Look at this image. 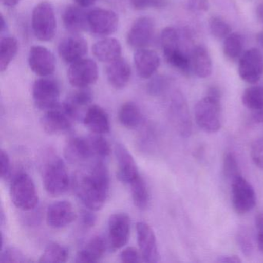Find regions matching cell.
<instances>
[{"mask_svg":"<svg viewBox=\"0 0 263 263\" xmlns=\"http://www.w3.org/2000/svg\"><path fill=\"white\" fill-rule=\"evenodd\" d=\"M255 224L257 232V244L258 249L263 253V212L257 214Z\"/></svg>","mask_w":263,"mask_h":263,"instance_id":"44","label":"cell"},{"mask_svg":"<svg viewBox=\"0 0 263 263\" xmlns=\"http://www.w3.org/2000/svg\"><path fill=\"white\" fill-rule=\"evenodd\" d=\"M69 258L68 249L59 243L51 242L47 246L39 262L61 263L65 262Z\"/></svg>","mask_w":263,"mask_h":263,"instance_id":"33","label":"cell"},{"mask_svg":"<svg viewBox=\"0 0 263 263\" xmlns=\"http://www.w3.org/2000/svg\"><path fill=\"white\" fill-rule=\"evenodd\" d=\"M209 30L212 36L217 39L227 37L232 31L230 25L218 16H213L209 21Z\"/></svg>","mask_w":263,"mask_h":263,"instance_id":"36","label":"cell"},{"mask_svg":"<svg viewBox=\"0 0 263 263\" xmlns=\"http://www.w3.org/2000/svg\"><path fill=\"white\" fill-rule=\"evenodd\" d=\"M118 121L123 127L133 130L139 127L142 123V113L135 103L126 102L121 106L118 112Z\"/></svg>","mask_w":263,"mask_h":263,"instance_id":"30","label":"cell"},{"mask_svg":"<svg viewBox=\"0 0 263 263\" xmlns=\"http://www.w3.org/2000/svg\"><path fill=\"white\" fill-rule=\"evenodd\" d=\"M84 124L93 134L105 135L110 132L108 115L102 107L95 104L87 108L84 117Z\"/></svg>","mask_w":263,"mask_h":263,"instance_id":"24","label":"cell"},{"mask_svg":"<svg viewBox=\"0 0 263 263\" xmlns=\"http://www.w3.org/2000/svg\"><path fill=\"white\" fill-rule=\"evenodd\" d=\"M32 27L35 36L39 41L47 42L57 33V19L53 6L47 1L40 3L33 9Z\"/></svg>","mask_w":263,"mask_h":263,"instance_id":"5","label":"cell"},{"mask_svg":"<svg viewBox=\"0 0 263 263\" xmlns=\"http://www.w3.org/2000/svg\"><path fill=\"white\" fill-rule=\"evenodd\" d=\"M187 7L194 13H204L209 9L208 0H187Z\"/></svg>","mask_w":263,"mask_h":263,"instance_id":"45","label":"cell"},{"mask_svg":"<svg viewBox=\"0 0 263 263\" xmlns=\"http://www.w3.org/2000/svg\"><path fill=\"white\" fill-rule=\"evenodd\" d=\"M60 95L59 84L51 78H41L33 84V101L40 110L47 111L59 107Z\"/></svg>","mask_w":263,"mask_h":263,"instance_id":"6","label":"cell"},{"mask_svg":"<svg viewBox=\"0 0 263 263\" xmlns=\"http://www.w3.org/2000/svg\"><path fill=\"white\" fill-rule=\"evenodd\" d=\"M130 2L135 10H142L148 7L163 8L167 6L168 0H130Z\"/></svg>","mask_w":263,"mask_h":263,"instance_id":"41","label":"cell"},{"mask_svg":"<svg viewBox=\"0 0 263 263\" xmlns=\"http://www.w3.org/2000/svg\"><path fill=\"white\" fill-rule=\"evenodd\" d=\"M43 182L45 190L51 196H59L67 192L70 178L61 158L53 157L46 163L43 170Z\"/></svg>","mask_w":263,"mask_h":263,"instance_id":"4","label":"cell"},{"mask_svg":"<svg viewBox=\"0 0 263 263\" xmlns=\"http://www.w3.org/2000/svg\"><path fill=\"white\" fill-rule=\"evenodd\" d=\"M88 52L87 41L78 34L64 38L60 43L58 53L64 62L73 64L84 58Z\"/></svg>","mask_w":263,"mask_h":263,"instance_id":"17","label":"cell"},{"mask_svg":"<svg viewBox=\"0 0 263 263\" xmlns=\"http://www.w3.org/2000/svg\"><path fill=\"white\" fill-rule=\"evenodd\" d=\"M30 260L26 257V255L14 247L6 248L5 250L1 252L0 255V262H27Z\"/></svg>","mask_w":263,"mask_h":263,"instance_id":"39","label":"cell"},{"mask_svg":"<svg viewBox=\"0 0 263 263\" xmlns=\"http://www.w3.org/2000/svg\"><path fill=\"white\" fill-rule=\"evenodd\" d=\"M92 51L97 59L101 62L111 63L121 58V43L115 38H105L95 43Z\"/></svg>","mask_w":263,"mask_h":263,"instance_id":"26","label":"cell"},{"mask_svg":"<svg viewBox=\"0 0 263 263\" xmlns=\"http://www.w3.org/2000/svg\"><path fill=\"white\" fill-rule=\"evenodd\" d=\"M67 76L72 86L77 88H86L98 80V65L93 60L83 58L70 64Z\"/></svg>","mask_w":263,"mask_h":263,"instance_id":"10","label":"cell"},{"mask_svg":"<svg viewBox=\"0 0 263 263\" xmlns=\"http://www.w3.org/2000/svg\"><path fill=\"white\" fill-rule=\"evenodd\" d=\"M28 63L32 71L42 78L50 76L56 69L54 55L43 46H33L30 48Z\"/></svg>","mask_w":263,"mask_h":263,"instance_id":"15","label":"cell"},{"mask_svg":"<svg viewBox=\"0 0 263 263\" xmlns=\"http://www.w3.org/2000/svg\"><path fill=\"white\" fill-rule=\"evenodd\" d=\"M138 75L143 79L152 78L160 66V58L156 52L147 48L139 49L134 56Z\"/></svg>","mask_w":263,"mask_h":263,"instance_id":"22","label":"cell"},{"mask_svg":"<svg viewBox=\"0 0 263 263\" xmlns=\"http://www.w3.org/2000/svg\"><path fill=\"white\" fill-rule=\"evenodd\" d=\"M243 105L252 112V118L257 123H263V87H248L241 96Z\"/></svg>","mask_w":263,"mask_h":263,"instance_id":"25","label":"cell"},{"mask_svg":"<svg viewBox=\"0 0 263 263\" xmlns=\"http://www.w3.org/2000/svg\"><path fill=\"white\" fill-rule=\"evenodd\" d=\"M118 15L112 10L97 8L89 12V30L98 36L112 34L118 30Z\"/></svg>","mask_w":263,"mask_h":263,"instance_id":"13","label":"cell"},{"mask_svg":"<svg viewBox=\"0 0 263 263\" xmlns=\"http://www.w3.org/2000/svg\"><path fill=\"white\" fill-rule=\"evenodd\" d=\"M223 172H224V177L231 181L234 178L241 175L236 158L231 152H228L224 155V159H223Z\"/></svg>","mask_w":263,"mask_h":263,"instance_id":"37","label":"cell"},{"mask_svg":"<svg viewBox=\"0 0 263 263\" xmlns=\"http://www.w3.org/2000/svg\"><path fill=\"white\" fill-rule=\"evenodd\" d=\"M19 44L13 36L2 38L0 42V71L4 72L18 53Z\"/></svg>","mask_w":263,"mask_h":263,"instance_id":"31","label":"cell"},{"mask_svg":"<svg viewBox=\"0 0 263 263\" xmlns=\"http://www.w3.org/2000/svg\"><path fill=\"white\" fill-rule=\"evenodd\" d=\"M155 24L152 18L142 16L134 22L127 33V42L135 50L146 48L154 38Z\"/></svg>","mask_w":263,"mask_h":263,"instance_id":"12","label":"cell"},{"mask_svg":"<svg viewBox=\"0 0 263 263\" xmlns=\"http://www.w3.org/2000/svg\"><path fill=\"white\" fill-rule=\"evenodd\" d=\"M170 81L167 77L159 75L152 78L147 86V93L152 96H159L168 88Z\"/></svg>","mask_w":263,"mask_h":263,"instance_id":"38","label":"cell"},{"mask_svg":"<svg viewBox=\"0 0 263 263\" xmlns=\"http://www.w3.org/2000/svg\"><path fill=\"white\" fill-rule=\"evenodd\" d=\"M243 47L244 43L242 36L238 33H230L227 37L224 38L223 52L228 59L235 61L242 55Z\"/></svg>","mask_w":263,"mask_h":263,"instance_id":"34","label":"cell"},{"mask_svg":"<svg viewBox=\"0 0 263 263\" xmlns=\"http://www.w3.org/2000/svg\"><path fill=\"white\" fill-rule=\"evenodd\" d=\"M89 12L90 10L79 5L67 6L62 15L64 27L75 34L88 30Z\"/></svg>","mask_w":263,"mask_h":263,"instance_id":"21","label":"cell"},{"mask_svg":"<svg viewBox=\"0 0 263 263\" xmlns=\"http://www.w3.org/2000/svg\"><path fill=\"white\" fill-rule=\"evenodd\" d=\"M73 120L63 110L61 105L57 108L45 111L41 118L43 129L49 135L67 133L72 129Z\"/></svg>","mask_w":263,"mask_h":263,"instance_id":"19","label":"cell"},{"mask_svg":"<svg viewBox=\"0 0 263 263\" xmlns=\"http://www.w3.org/2000/svg\"><path fill=\"white\" fill-rule=\"evenodd\" d=\"M115 156L118 162V178L123 184L129 186L141 176L135 158L125 146L117 144Z\"/></svg>","mask_w":263,"mask_h":263,"instance_id":"16","label":"cell"},{"mask_svg":"<svg viewBox=\"0 0 263 263\" xmlns=\"http://www.w3.org/2000/svg\"><path fill=\"white\" fill-rule=\"evenodd\" d=\"M3 4L7 7H14L21 2V0H1Z\"/></svg>","mask_w":263,"mask_h":263,"instance_id":"51","label":"cell"},{"mask_svg":"<svg viewBox=\"0 0 263 263\" xmlns=\"http://www.w3.org/2000/svg\"><path fill=\"white\" fill-rule=\"evenodd\" d=\"M120 258L123 262H139L141 261V252L136 248L127 247L121 252Z\"/></svg>","mask_w":263,"mask_h":263,"instance_id":"42","label":"cell"},{"mask_svg":"<svg viewBox=\"0 0 263 263\" xmlns=\"http://www.w3.org/2000/svg\"><path fill=\"white\" fill-rule=\"evenodd\" d=\"M251 157L254 164L259 168L263 169V138H258L252 143Z\"/></svg>","mask_w":263,"mask_h":263,"instance_id":"40","label":"cell"},{"mask_svg":"<svg viewBox=\"0 0 263 263\" xmlns=\"http://www.w3.org/2000/svg\"><path fill=\"white\" fill-rule=\"evenodd\" d=\"M76 218V212L70 201H57L47 209V222L53 229H63L71 224Z\"/></svg>","mask_w":263,"mask_h":263,"instance_id":"18","label":"cell"},{"mask_svg":"<svg viewBox=\"0 0 263 263\" xmlns=\"http://www.w3.org/2000/svg\"><path fill=\"white\" fill-rule=\"evenodd\" d=\"M238 240L243 253H245V255H246L251 254L252 251V244L251 242V240H249V237L248 236L247 234H239L238 236Z\"/></svg>","mask_w":263,"mask_h":263,"instance_id":"47","label":"cell"},{"mask_svg":"<svg viewBox=\"0 0 263 263\" xmlns=\"http://www.w3.org/2000/svg\"><path fill=\"white\" fill-rule=\"evenodd\" d=\"M106 73L110 85L116 90H121L130 81L132 69L125 59L120 58L113 62L109 63Z\"/></svg>","mask_w":263,"mask_h":263,"instance_id":"23","label":"cell"},{"mask_svg":"<svg viewBox=\"0 0 263 263\" xmlns=\"http://www.w3.org/2000/svg\"><path fill=\"white\" fill-rule=\"evenodd\" d=\"M6 28H7V24H6L4 16L2 15L1 16V32H4Z\"/></svg>","mask_w":263,"mask_h":263,"instance_id":"52","label":"cell"},{"mask_svg":"<svg viewBox=\"0 0 263 263\" xmlns=\"http://www.w3.org/2000/svg\"><path fill=\"white\" fill-rule=\"evenodd\" d=\"M95 211L90 209H86L81 212V218L83 226L86 228H92L97 222V215L93 213Z\"/></svg>","mask_w":263,"mask_h":263,"instance_id":"46","label":"cell"},{"mask_svg":"<svg viewBox=\"0 0 263 263\" xmlns=\"http://www.w3.org/2000/svg\"><path fill=\"white\" fill-rule=\"evenodd\" d=\"M130 219L125 213L112 215L108 221V247L115 252L124 247L129 240Z\"/></svg>","mask_w":263,"mask_h":263,"instance_id":"11","label":"cell"},{"mask_svg":"<svg viewBox=\"0 0 263 263\" xmlns=\"http://www.w3.org/2000/svg\"><path fill=\"white\" fill-rule=\"evenodd\" d=\"M238 74L245 82L254 84L263 76V54L257 48H251L242 53L238 64Z\"/></svg>","mask_w":263,"mask_h":263,"instance_id":"9","label":"cell"},{"mask_svg":"<svg viewBox=\"0 0 263 263\" xmlns=\"http://www.w3.org/2000/svg\"><path fill=\"white\" fill-rule=\"evenodd\" d=\"M110 178L107 166L101 161L86 172L75 175L73 187L81 202L87 209H102L110 192Z\"/></svg>","mask_w":263,"mask_h":263,"instance_id":"1","label":"cell"},{"mask_svg":"<svg viewBox=\"0 0 263 263\" xmlns=\"http://www.w3.org/2000/svg\"><path fill=\"white\" fill-rule=\"evenodd\" d=\"M107 244L104 238L95 236L79 251L77 255L76 262H98L104 256Z\"/></svg>","mask_w":263,"mask_h":263,"instance_id":"27","label":"cell"},{"mask_svg":"<svg viewBox=\"0 0 263 263\" xmlns=\"http://www.w3.org/2000/svg\"><path fill=\"white\" fill-rule=\"evenodd\" d=\"M74 1L77 3L78 5L87 8V7H90L93 6L97 0H74Z\"/></svg>","mask_w":263,"mask_h":263,"instance_id":"49","label":"cell"},{"mask_svg":"<svg viewBox=\"0 0 263 263\" xmlns=\"http://www.w3.org/2000/svg\"><path fill=\"white\" fill-rule=\"evenodd\" d=\"M258 41L259 44H261V46H263V33H261L258 35Z\"/></svg>","mask_w":263,"mask_h":263,"instance_id":"53","label":"cell"},{"mask_svg":"<svg viewBox=\"0 0 263 263\" xmlns=\"http://www.w3.org/2000/svg\"><path fill=\"white\" fill-rule=\"evenodd\" d=\"M256 16L258 21L263 24V3H261L257 7Z\"/></svg>","mask_w":263,"mask_h":263,"instance_id":"50","label":"cell"},{"mask_svg":"<svg viewBox=\"0 0 263 263\" xmlns=\"http://www.w3.org/2000/svg\"><path fill=\"white\" fill-rule=\"evenodd\" d=\"M192 72L200 78H207L212 74V62L205 47L199 45L194 47L191 53Z\"/></svg>","mask_w":263,"mask_h":263,"instance_id":"28","label":"cell"},{"mask_svg":"<svg viewBox=\"0 0 263 263\" xmlns=\"http://www.w3.org/2000/svg\"><path fill=\"white\" fill-rule=\"evenodd\" d=\"M93 155L90 140L83 137H72L64 147V157L70 164H82L88 161Z\"/></svg>","mask_w":263,"mask_h":263,"instance_id":"20","label":"cell"},{"mask_svg":"<svg viewBox=\"0 0 263 263\" xmlns=\"http://www.w3.org/2000/svg\"><path fill=\"white\" fill-rule=\"evenodd\" d=\"M136 228L138 246L143 261L147 263L158 262L160 254L153 229L144 221L138 222Z\"/></svg>","mask_w":263,"mask_h":263,"instance_id":"14","label":"cell"},{"mask_svg":"<svg viewBox=\"0 0 263 263\" xmlns=\"http://www.w3.org/2000/svg\"><path fill=\"white\" fill-rule=\"evenodd\" d=\"M231 183L232 202L235 212L240 215L250 212L256 202L255 190L250 183L241 175L234 178Z\"/></svg>","mask_w":263,"mask_h":263,"instance_id":"8","label":"cell"},{"mask_svg":"<svg viewBox=\"0 0 263 263\" xmlns=\"http://www.w3.org/2000/svg\"><path fill=\"white\" fill-rule=\"evenodd\" d=\"M93 155H98L101 158H105L110 155L111 152L110 145L106 138L103 137V135L93 134L89 138Z\"/></svg>","mask_w":263,"mask_h":263,"instance_id":"35","label":"cell"},{"mask_svg":"<svg viewBox=\"0 0 263 263\" xmlns=\"http://www.w3.org/2000/svg\"><path fill=\"white\" fill-rule=\"evenodd\" d=\"M132 192V199L135 206L141 210L147 209L150 201V195L147 184L142 177L138 178L136 181L129 185Z\"/></svg>","mask_w":263,"mask_h":263,"instance_id":"32","label":"cell"},{"mask_svg":"<svg viewBox=\"0 0 263 263\" xmlns=\"http://www.w3.org/2000/svg\"><path fill=\"white\" fill-rule=\"evenodd\" d=\"M195 118L197 124L203 132L215 133L221 128V92L217 87L209 88L206 96L197 103Z\"/></svg>","mask_w":263,"mask_h":263,"instance_id":"2","label":"cell"},{"mask_svg":"<svg viewBox=\"0 0 263 263\" xmlns=\"http://www.w3.org/2000/svg\"><path fill=\"white\" fill-rule=\"evenodd\" d=\"M217 261L221 263H240L241 262V260L237 255H227L218 257Z\"/></svg>","mask_w":263,"mask_h":263,"instance_id":"48","label":"cell"},{"mask_svg":"<svg viewBox=\"0 0 263 263\" xmlns=\"http://www.w3.org/2000/svg\"><path fill=\"white\" fill-rule=\"evenodd\" d=\"M10 197L14 205L23 211H31L38 204L39 197L31 177L20 172L10 184Z\"/></svg>","mask_w":263,"mask_h":263,"instance_id":"3","label":"cell"},{"mask_svg":"<svg viewBox=\"0 0 263 263\" xmlns=\"http://www.w3.org/2000/svg\"><path fill=\"white\" fill-rule=\"evenodd\" d=\"M0 164H1V178L3 179H7L11 173V164H10V157L6 151L1 150Z\"/></svg>","mask_w":263,"mask_h":263,"instance_id":"43","label":"cell"},{"mask_svg":"<svg viewBox=\"0 0 263 263\" xmlns=\"http://www.w3.org/2000/svg\"><path fill=\"white\" fill-rule=\"evenodd\" d=\"M161 45L165 59L177 52L184 51L181 32L178 31L175 27H166L161 32Z\"/></svg>","mask_w":263,"mask_h":263,"instance_id":"29","label":"cell"},{"mask_svg":"<svg viewBox=\"0 0 263 263\" xmlns=\"http://www.w3.org/2000/svg\"><path fill=\"white\" fill-rule=\"evenodd\" d=\"M169 117L172 125L180 135L189 137L192 132V119L185 98L180 92L172 95L169 105Z\"/></svg>","mask_w":263,"mask_h":263,"instance_id":"7","label":"cell"}]
</instances>
